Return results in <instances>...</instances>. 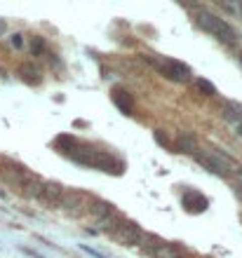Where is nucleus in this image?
Returning <instances> with one entry per match:
<instances>
[{
    "label": "nucleus",
    "mask_w": 242,
    "mask_h": 258,
    "mask_svg": "<svg viewBox=\"0 0 242 258\" xmlns=\"http://www.w3.org/2000/svg\"><path fill=\"white\" fill-rule=\"evenodd\" d=\"M195 162L221 178L235 176L237 169H240V164H237L228 153H223V150H219V148H205L202 153L195 155Z\"/></svg>",
    "instance_id": "1"
},
{
    "label": "nucleus",
    "mask_w": 242,
    "mask_h": 258,
    "mask_svg": "<svg viewBox=\"0 0 242 258\" xmlns=\"http://www.w3.org/2000/svg\"><path fill=\"white\" fill-rule=\"evenodd\" d=\"M195 19H198V26L202 28V31H207L209 35H214L216 40H221L223 45H235L237 42V31L233 26H230L226 19H221V17H216L214 12H209V10H198V14H195Z\"/></svg>",
    "instance_id": "2"
},
{
    "label": "nucleus",
    "mask_w": 242,
    "mask_h": 258,
    "mask_svg": "<svg viewBox=\"0 0 242 258\" xmlns=\"http://www.w3.org/2000/svg\"><path fill=\"white\" fill-rule=\"evenodd\" d=\"M92 200H94V197L89 195V192L78 190V188H66L64 195H61L59 209L73 218L87 216V209H89V204H92Z\"/></svg>",
    "instance_id": "3"
},
{
    "label": "nucleus",
    "mask_w": 242,
    "mask_h": 258,
    "mask_svg": "<svg viewBox=\"0 0 242 258\" xmlns=\"http://www.w3.org/2000/svg\"><path fill=\"white\" fill-rule=\"evenodd\" d=\"M153 66L160 71L167 80L172 82H188L193 78L190 68L183 61H176V59H169V56H162V59H153Z\"/></svg>",
    "instance_id": "4"
},
{
    "label": "nucleus",
    "mask_w": 242,
    "mask_h": 258,
    "mask_svg": "<svg viewBox=\"0 0 242 258\" xmlns=\"http://www.w3.org/2000/svg\"><path fill=\"white\" fill-rule=\"evenodd\" d=\"M31 174H33V171H28L26 167H21V164H17V162H10V160H5V162L0 164V178H3L10 188H17V190H21V185L31 178Z\"/></svg>",
    "instance_id": "5"
},
{
    "label": "nucleus",
    "mask_w": 242,
    "mask_h": 258,
    "mask_svg": "<svg viewBox=\"0 0 242 258\" xmlns=\"http://www.w3.org/2000/svg\"><path fill=\"white\" fill-rule=\"evenodd\" d=\"M141 237H143V230H141V228H139L136 223H132V221H127V223H125L120 230H118V235H115L113 239L120 246H139Z\"/></svg>",
    "instance_id": "6"
},
{
    "label": "nucleus",
    "mask_w": 242,
    "mask_h": 258,
    "mask_svg": "<svg viewBox=\"0 0 242 258\" xmlns=\"http://www.w3.org/2000/svg\"><path fill=\"white\" fill-rule=\"evenodd\" d=\"M64 185L57 183V181H45L42 185V192H40V202L50 209H59V202H61V195H64Z\"/></svg>",
    "instance_id": "7"
},
{
    "label": "nucleus",
    "mask_w": 242,
    "mask_h": 258,
    "mask_svg": "<svg viewBox=\"0 0 242 258\" xmlns=\"http://www.w3.org/2000/svg\"><path fill=\"white\" fill-rule=\"evenodd\" d=\"M127 223V218H122L120 214H118V209L113 211V214H108L106 218H101V221H96V232H101V235H108V237H115L118 235V230H120L122 225Z\"/></svg>",
    "instance_id": "8"
},
{
    "label": "nucleus",
    "mask_w": 242,
    "mask_h": 258,
    "mask_svg": "<svg viewBox=\"0 0 242 258\" xmlns=\"http://www.w3.org/2000/svg\"><path fill=\"white\" fill-rule=\"evenodd\" d=\"M186 253H188L186 251V246L179 244V242H162L151 256L153 258H183Z\"/></svg>",
    "instance_id": "9"
},
{
    "label": "nucleus",
    "mask_w": 242,
    "mask_h": 258,
    "mask_svg": "<svg viewBox=\"0 0 242 258\" xmlns=\"http://www.w3.org/2000/svg\"><path fill=\"white\" fill-rule=\"evenodd\" d=\"M115 207L111 202H106V200H99V197H94L92 200V204H89V209H87V216L92 218V221H101V218H106L108 214H113Z\"/></svg>",
    "instance_id": "10"
},
{
    "label": "nucleus",
    "mask_w": 242,
    "mask_h": 258,
    "mask_svg": "<svg viewBox=\"0 0 242 258\" xmlns=\"http://www.w3.org/2000/svg\"><path fill=\"white\" fill-rule=\"evenodd\" d=\"M42 185H45V181H42L40 176H35V174H31V178H28L26 183L21 185V195L26 197V200H40V192H42Z\"/></svg>",
    "instance_id": "11"
},
{
    "label": "nucleus",
    "mask_w": 242,
    "mask_h": 258,
    "mask_svg": "<svg viewBox=\"0 0 242 258\" xmlns=\"http://www.w3.org/2000/svg\"><path fill=\"white\" fill-rule=\"evenodd\" d=\"M176 146H179V150L181 153H186V155H198V150H200V146H198V139H195L193 134H188V132H183V134H179V139H176Z\"/></svg>",
    "instance_id": "12"
},
{
    "label": "nucleus",
    "mask_w": 242,
    "mask_h": 258,
    "mask_svg": "<svg viewBox=\"0 0 242 258\" xmlns=\"http://www.w3.org/2000/svg\"><path fill=\"white\" fill-rule=\"evenodd\" d=\"M221 113H223V117L228 120L230 124H242V103H237V101H226L223 103V108H221Z\"/></svg>",
    "instance_id": "13"
},
{
    "label": "nucleus",
    "mask_w": 242,
    "mask_h": 258,
    "mask_svg": "<svg viewBox=\"0 0 242 258\" xmlns=\"http://www.w3.org/2000/svg\"><path fill=\"white\" fill-rule=\"evenodd\" d=\"M17 73H19V78L24 82H28V85H38V82H40V71H38L33 63H21Z\"/></svg>",
    "instance_id": "14"
},
{
    "label": "nucleus",
    "mask_w": 242,
    "mask_h": 258,
    "mask_svg": "<svg viewBox=\"0 0 242 258\" xmlns=\"http://www.w3.org/2000/svg\"><path fill=\"white\" fill-rule=\"evenodd\" d=\"M162 242H165V239L158 237V235H153V232H143L141 242H139V249H141L143 253H153L155 249L162 244Z\"/></svg>",
    "instance_id": "15"
},
{
    "label": "nucleus",
    "mask_w": 242,
    "mask_h": 258,
    "mask_svg": "<svg viewBox=\"0 0 242 258\" xmlns=\"http://www.w3.org/2000/svg\"><path fill=\"white\" fill-rule=\"evenodd\" d=\"M31 52H33V56H42L47 52V42H45L42 35H33L31 38Z\"/></svg>",
    "instance_id": "16"
},
{
    "label": "nucleus",
    "mask_w": 242,
    "mask_h": 258,
    "mask_svg": "<svg viewBox=\"0 0 242 258\" xmlns=\"http://www.w3.org/2000/svg\"><path fill=\"white\" fill-rule=\"evenodd\" d=\"M195 85L200 87V92H205V96H216V87L209 80H202V78H198V80H195Z\"/></svg>",
    "instance_id": "17"
},
{
    "label": "nucleus",
    "mask_w": 242,
    "mask_h": 258,
    "mask_svg": "<svg viewBox=\"0 0 242 258\" xmlns=\"http://www.w3.org/2000/svg\"><path fill=\"white\" fill-rule=\"evenodd\" d=\"M10 45H12L14 49H21V47H24V35H21V33L10 35Z\"/></svg>",
    "instance_id": "18"
},
{
    "label": "nucleus",
    "mask_w": 242,
    "mask_h": 258,
    "mask_svg": "<svg viewBox=\"0 0 242 258\" xmlns=\"http://www.w3.org/2000/svg\"><path fill=\"white\" fill-rule=\"evenodd\" d=\"M80 251H85L87 256H92V258H106L101 251H96V249H92V246H87V244H80Z\"/></svg>",
    "instance_id": "19"
},
{
    "label": "nucleus",
    "mask_w": 242,
    "mask_h": 258,
    "mask_svg": "<svg viewBox=\"0 0 242 258\" xmlns=\"http://www.w3.org/2000/svg\"><path fill=\"white\" fill-rule=\"evenodd\" d=\"M19 251H21V253H26V256H31V258H45L40 251H35V249H28V246H21Z\"/></svg>",
    "instance_id": "20"
},
{
    "label": "nucleus",
    "mask_w": 242,
    "mask_h": 258,
    "mask_svg": "<svg viewBox=\"0 0 242 258\" xmlns=\"http://www.w3.org/2000/svg\"><path fill=\"white\" fill-rule=\"evenodd\" d=\"M235 181H237V188H242V167L237 169V174H235Z\"/></svg>",
    "instance_id": "21"
},
{
    "label": "nucleus",
    "mask_w": 242,
    "mask_h": 258,
    "mask_svg": "<svg viewBox=\"0 0 242 258\" xmlns=\"http://www.w3.org/2000/svg\"><path fill=\"white\" fill-rule=\"evenodd\" d=\"M235 10H237V14H240V19H242V0H237L235 3Z\"/></svg>",
    "instance_id": "22"
},
{
    "label": "nucleus",
    "mask_w": 242,
    "mask_h": 258,
    "mask_svg": "<svg viewBox=\"0 0 242 258\" xmlns=\"http://www.w3.org/2000/svg\"><path fill=\"white\" fill-rule=\"evenodd\" d=\"M5 28H7V24L3 19H0V33H5Z\"/></svg>",
    "instance_id": "23"
},
{
    "label": "nucleus",
    "mask_w": 242,
    "mask_h": 258,
    "mask_svg": "<svg viewBox=\"0 0 242 258\" xmlns=\"http://www.w3.org/2000/svg\"><path fill=\"white\" fill-rule=\"evenodd\" d=\"M235 132H237V136H242V124H237V127H235Z\"/></svg>",
    "instance_id": "24"
},
{
    "label": "nucleus",
    "mask_w": 242,
    "mask_h": 258,
    "mask_svg": "<svg viewBox=\"0 0 242 258\" xmlns=\"http://www.w3.org/2000/svg\"><path fill=\"white\" fill-rule=\"evenodd\" d=\"M183 258H198V256H193V253H186V256H183Z\"/></svg>",
    "instance_id": "25"
},
{
    "label": "nucleus",
    "mask_w": 242,
    "mask_h": 258,
    "mask_svg": "<svg viewBox=\"0 0 242 258\" xmlns=\"http://www.w3.org/2000/svg\"><path fill=\"white\" fill-rule=\"evenodd\" d=\"M3 197H5V192H3V190H0V200H3Z\"/></svg>",
    "instance_id": "26"
},
{
    "label": "nucleus",
    "mask_w": 242,
    "mask_h": 258,
    "mask_svg": "<svg viewBox=\"0 0 242 258\" xmlns=\"http://www.w3.org/2000/svg\"><path fill=\"white\" fill-rule=\"evenodd\" d=\"M237 59H240V63H242V54H240V56H237Z\"/></svg>",
    "instance_id": "27"
}]
</instances>
